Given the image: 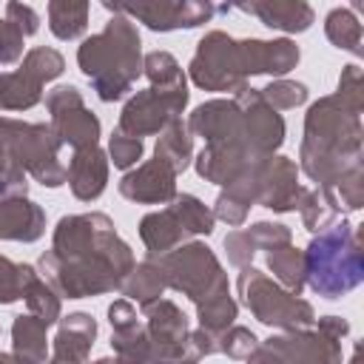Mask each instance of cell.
Returning <instances> with one entry per match:
<instances>
[{
	"label": "cell",
	"mask_w": 364,
	"mask_h": 364,
	"mask_svg": "<svg viewBox=\"0 0 364 364\" xmlns=\"http://www.w3.org/2000/svg\"><path fill=\"white\" fill-rule=\"evenodd\" d=\"M134 264V250L105 213H71L57 222L51 250L40 256L37 273L57 296L88 299L119 290Z\"/></svg>",
	"instance_id": "cell-1"
},
{
	"label": "cell",
	"mask_w": 364,
	"mask_h": 364,
	"mask_svg": "<svg viewBox=\"0 0 364 364\" xmlns=\"http://www.w3.org/2000/svg\"><path fill=\"white\" fill-rule=\"evenodd\" d=\"M299 46L282 40H236L225 31H208L188 65L193 85L205 91H239L253 74L282 77L296 68Z\"/></svg>",
	"instance_id": "cell-2"
},
{
	"label": "cell",
	"mask_w": 364,
	"mask_h": 364,
	"mask_svg": "<svg viewBox=\"0 0 364 364\" xmlns=\"http://www.w3.org/2000/svg\"><path fill=\"white\" fill-rule=\"evenodd\" d=\"M361 114L344 105L336 94L310 105L299 162L301 171L318 182V191H330L341 176L361 168Z\"/></svg>",
	"instance_id": "cell-3"
},
{
	"label": "cell",
	"mask_w": 364,
	"mask_h": 364,
	"mask_svg": "<svg viewBox=\"0 0 364 364\" xmlns=\"http://www.w3.org/2000/svg\"><path fill=\"white\" fill-rule=\"evenodd\" d=\"M77 63L102 102L122 100L142 74V43L136 26L128 17L114 14L100 34L82 40Z\"/></svg>",
	"instance_id": "cell-4"
},
{
	"label": "cell",
	"mask_w": 364,
	"mask_h": 364,
	"mask_svg": "<svg viewBox=\"0 0 364 364\" xmlns=\"http://www.w3.org/2000/svg\"><path fill=\"white\" fill-rule=\"evenodd\" d=\"M301 253L304 284L324 299H341L364 282L361 233L344 219L313 233L310 245Z\"/></svg>",
	"instance_id": "cell-5"
},
{
	"label": "cell",
	"mask_w": 364,
	"mask_h": 364,
	"mask_svg": "<svg viewBox=\"0 0 364 364\" xmlns=\"http://www.w3.org/2000/svg\"><path fill=\"white\" fill-rule=\"evenodd\" d=\"M0 148L11 165L31 173L46 188H60L68 179V168L60 162V139L46 122H23L0 117Z\"/></svg>",
	"instance_id": "cell-6"
},
{
	"label": "cell",
	"mask_w": 364,
	"mask_h": 364,
	"mask_svg": "<svg viewBox=\"0 0 364 364\" xmlns=\"http://www.w3.org/2000/svg\"><path fill=\"white\" fill-rule=\"evenodd\" d=\"M148 259L156 262V267L165 279V287L188 296L193 304H199L222 290H230L216 253L202 242H188L162 256H148Z\"/></svg>",
	"instance_id": "cell-7"
},
{
	"label": "cell",
	"mask_w": 364,
	"mask_h": 364,
	"mask_svg": "<svg viewBox=\"0 0 364 364\" xmlns=\"http://www.w3.org/2000/svg\"><path fill=\"white\" fill-rule=\"evenodd\" d=\"M236 287H239V296L247 304V310L267 327H279L287 333V330H304V327L316 324V310L310 301L287 293L282 284L267 279L253 264L242 267Z\"/></svg>",
	"instance_id": "cell-8"
},
{
	"label": "cell",
	"mask_w": 364,
	"mask_h": 364,
	"mask_svg": "<svg viewBox=\"0 0 364 364\" xmlns=\"http://www.w3.org/2000/svg\"><path fill=\"white\" fill-rule=\"evenodd\" d=\"M316 330H287L264 341L284 364H341V338L350 333V324L338 316L316 318Z\"/></svg>",
	"instance_id": "cell-9"
},
{
	"label": "cell",
	"mask_w": 364,
	"mask_h": 364,
	"mask_svg": "<svg viewBox=\"0 0 364 364\" xmlns=\"http://www.w3.org/2000/svg\"><path fill=\"white\" fill-rule=\"evenodd\" d=\"M65 60L57 48H31L17 71L0 74V111H28L43 100V85L60 77Z\"/></svg>",
	"instance_id": "cell-10"
},
{
	"label": "cell",
	"mask_w": 364,
	"mask_h": 364,
	"mask_svg": "<svg viewBox=\"0 0 364 364\" xmlns=\"http://www.w3.org/2000/svg\"><path fill=\"white\" fill-rule=\"evenodd\" d=\"M188 105V88L179 91H159V88H145L136 91L117 122V131L134 139L151 136V134H162L173 119H182L179 114Z\"/></svg>",
	"instance_id": "cell-11"
},
{
	"label": "cell",
	"mask_w": 364,
	"mask_h": 364,
	"mask_svg": "<svg viewBox=\"0 0 364 364\" xmlns=\"http://www.w3.org/2000/svg\"><path fill=\"white\" fill-rule=\"evenodd\" d=\"M46 111L51 114V131L60 145H71L74 151L91 148L100 142V119L85 108L77 85H57L46 94Z\"/></svg>",
	"instance_id": "cell-12"
},
{
	"label": "cell",
	"mask_w": 364,
	"mask_h": 364,
	"mask_svg": "<svg viewBox=\"0 0 364 364\" xmlns=\"http://www.w3.org/2000/svg\"><path fill=\"white\" fill-rule=\"evenodd\" d=\"M108 11L122 17H136L151 31H176V28H196L216 14L213 3L202 0H159V3H102Z\"/></svg>",
	"instance_id": "cell-13"
},
{
	"label": "cell",
	"mask_w": 364,
	"mask_h": 364,
	"mask_svg": "<svg viewBox=\"0 0 364 364\" xmlns=\"http://www.w3.org/2000/svg\"><path fill=\"white\" fill-rule=\"evenodd\" d=\"M239 111H242V128H245V142L253 154V159L262 156H273L279 151V145L284 142V119L276 108H270L264 102V97L259 94V88H239L233 94Z\"/></svg>",
	"instance_id": "cell-14"
},
{
	"label": "cell",
	"mask_w": 364,
	"mask_h": 364,
	"mask_svg": "<svg viewBox=\"0 0 364 364\" xmlns=\"http://www.w3.org/2000/svg\"><path fill=\"white\" fill-rule=\"evenodd\" d=\"M145 316V333L151 338V361H179L191 358L188 353V316L171 301V299H156L142 307Z\"/></svg>",
	"instance_id": "cell-15"
},
{
	"label": "cell",
	"mask_w": 364,
	"mask_h": 364,
	"mask_svg": "<svg viewBox=\"0 0 364 364\" xmlns=\"http://www.w3.org/2000/svg\"><path fill=\"white\" fill-rule=\"evenodd\" d=\"M301 193L304 185H299V168L293 159L279 154L256 159V205L287 213L299 208Z\"/></svg>",
	"instance_id": "cell-16"
},
{
	"label": "cell",
	"mask_w": 364,
	"mask_h": 364,
	"mask_svg": "<svg viewBox=\"0 0 364 364\" xmlns=\"http://www.w3.org/2000/svg\"><path fill=\"white\" fill-rule=\"evenodd\" d=\"M108 324L117 364H151V338L128 299H117L108 307Z\"/></svg>",
	"instance_id": "cell-17"
},
{
	"label": "cell",
	"mask_w": 364,
	"mask_h": 364,
	"mask_svg": "<svg viewBox=\"0 0 364 364\" xmlns=\"http://www.w3.org/2000/svg\"><path fill=\"white\" fill-rule=\"evenodd\" d=\"M188 131L202 136L205 145H230V142H245V128H242V111L236 100H210L193 108L188 117ZM247 145V142H245ZM250 151V148H247Z\"/></svg>",
	"instance_id": "cell-18"
},
{
	"label": "cell",
	"mask_w": 364,
	"mask_h": 364,
	"mask_svg": "<svg viewBox=\"0 0 364 364\" xmlns=\"http://www.w3.org/2000/svg\"><path fill=\"white\" fill-rule=\"evenodd\" d=\"M119 193L136 205H168L176 196V171L154 156L119 179Z\"/></svg>",
	"instance_id": "cell-19"
},
{
	"label": "cell",
	"mask_w": 364,
	"mask_h": 364,
	"mask_svg": "<svg viewBox=\"0 0 364 364\" xmlns=\"http://www.w3.org/2000/svg\"><path fill=\"white\" fill-rule=\"evenodd\" d=\"M65 168H68L65 182L71 185V193L80 202H94L102 196V191L108 185V154L100 145L74 151V156Z\"/></svg>",
	"instance_id": "cell-20"
},
{
	"label": "cell",
	"mask_w": 364,
	"mask_h": 364,
	"mask_svg": "<svg viewBox=\"0 0 364 364\" xmlns=\"http://www.w3.org/2000/svg\"><path fill=\"white\" fill-rule=\"evenodd\" d=\"M193 162H196V173L205 182H213V185H222L225 188V185H230L253 162V154L247 151L245 142L205 145Z\"/></svg>",
	"instance_id": "cell-21"
},
{
	"label": "cell",
	"mask_w": 364,
	"mask_h": 364,
	"mask_svg": "<svg viewBox=\"0 0 364 364\" xmlns=\"http://www.w3.org/2000/svg\"><path fill=\"white\" fill-rule=\"evenodd\" d=\"M97 338V321L88 313H68L60 316V327L54 336L51 358L65 364H85Z\"/></svg>",
	"instance_id": "cell-22"
},
{
	"label": "cell",
	"mask_w": 364,
	"mask_h": 364,
	"mask_svg": "<svg viewBox=\"0 0 364 364\" xmlns=\"http://www.w3.org/2000/svg\"><path fill=\"white\" fill-rule=\"evenodd\" d=\"M233 9L253 14L267 28H279L287 34L307 31L313 23V9L304 0H256V3H236Z\"/></svg>",
	"instance_id": "cell-23"
},
{
	"label": "cell",
	"mask_w": 364,
	"mask_h": 364,
	"mask_svg": "<svg viewBox=\"0 0 364 364\" xmlns=\"http://www.w3.org/2000/svg\"><path fill=\"white\" fill-rule=\"evenodd\" d=\"M46 233V210L28 196L0 202V239L37 242Z\"/></svg>",
	"instance_id": "cell-24"
},
{
	"label": "cell",
	"mask_w": 364,
	"mask_h": 364,
	"mask_svg": "<svg viewBox=\"0 0 364 364\" xmlns=\"http://www.w3.org/2000/svg\"><path fill=\"white\" fill-rule=\"evenodd\" d=\"M139 239L148 247V256H162V253L185 245L188 236L179 228V222L171 213V208H162V210H154V213L142 216V222H139Z\"/></svg>",
	"instance_id": "cell-25"
},
{
	"label": "cell",
	"mask_w": 364,
	"mask_h": 364,
	"mask_svg": "<svg viewBox=\"0 0 364 364\" xmlns=\"http://www.w3.org/2000/svg\"><path fill=\"white\" fill-rule=\"evenodd\" d=\"M46 327L48 324H43L31 313L14 316V324H11V353L20 361H26V364H46V358H48Z\"/></svg>",
	"instance_id": "cell-26"
},
{
	"label": "cell",
	"mask_w": 364,
	"mask_h": 364,
	"mask_svg": "<svg viewBox=\"0 0 364 364\" xmlns=\"http://www.w3.org/2000/svg\"><path fill=\"white\" fill-rule=\"evenodd\" d=\"M267 267L273 270L276 284H282L293 296H301V290H304V253L293 242L267 250Z\"/></svg>",
	"instance_id": "cell-27"
},
{
	"label": "cell",
	"mask_w": 364,
	"mask_h": 364,
	"mask_svg": "<svg viewBox=\"0 0 364 364\" xmlns=\"http://www.w3.org/2000/svg\"><path fill=\"white\" fill-rule=\"evenodd\" d=\"M119 293H122L131 304L136 301L139 307H145V304H151V301L162 299V293H165V279H162V273H159L156 262H154V259H145V262L134 264V267H131V273L125 276V282H122Z\"/></svg>",
	"instance_id": "cell-28"
},
{
	"label": "cell",
	"mask_w": 364,
	"mask_h": 364,
	"mask_svg": "<svg viewBox=\"0 0 364 364\" xmlns=\"http://www.w3.org/2000/svg\"><path fill=\"white\" fill-rule=\"evenodd\" d=\"M154 156L162 159V162H168L176 171V176L191 165V159H193V134L188 131V125L182 119H173L159 134V142L154 148Z\"/></svg>",
	"instance_id": "cell-29"
},
{
	"label": "cell",
	"mask_w": 364,
	"mask_h": 364,
	"mask_svg": "<svg viewBox=\"0 0 364 364\" xmlns=\"http://www.w3.org/2000/svg\"><path fill=\"white\" fill-rule=\"evenodd\" d=\"M91 6L85 0H51L48 3V28L57 40H77L88 28Z\"/></svg>",
	"instance_id": "cell-30"
},
{
	"label": "cell",
	"mask_w": 364,
	"mask_h": 364,
	"mask_svg": "<svg viewBox=\"0 0 364 364\" xmlns=\"http://www.w3.org/2000/svg\"><path fill=\"white\" fill-rule=\"evenodd\" d=\"M168 208L176 216V222L185 230V236H210L213 233V222H216L213 210L202 199H196L193 193H182V196L176 193L168 202Z\"/></svg>",
	"instance_id": "cell-31"
},
{
	"label": "cell",
	"mask_w": 364,
	"mask_h": 364,
	"mask_svg": "<svg viewBox=\"0 0 364 364\" xmlns=\"http://www.w3.org/2000/svg\"><path fill=\"white\" fill-rule=\"evenodd\" d=\"M324 34L336 48L353 51L355 57L364 54V46H361L364 43V28H361L358 17L350 9H333L324 20Z\"/></svg>",
	"instance_id": "cell-32"
},
{
	"label": "cell",
	"mask_w": 364,
	"mask_h": 364,
	"mask_svg": "<svg viewBox=\"0 0 364 364\" xmlns=\"http://www.w3.org/2000/svg\"><path fill=\"white\" fill-rule=\"evenodd\" d=\"M236 313H239V307H236L230 290H222V293H216V296H210V299H205V301L196 304L199 330H205V333H210V336H216V338H219L228 327H233Z\"/></svg>",
	"instance_id": "cell-33"
},
{
	"label": "cell",
	"mask_w": 364,
	"mask_h": 364,
	"mask_svg": "<svg viewBox=\"0 0 364 364\" xmlns=\"http://www.w3.org/2000/svg\"><path fill=\"white\" fill-rule=\"evenodd\" d=\"M142 74L151 80V88H159V91L188 88L185 71L179 68L176 57L168 54V51H151V54H145L142 57Z\"/></svg>",
	"instance_id": "cell-34"
},
{
	"label": "cell",
	"mask_w": 364,
	"mask_h": 364,
	"mask_svg": "<svg viewBox=\"0 0 364 364\" xmlns=\"http://www.w3.org/2000/svg\"><path fill=\"white\" fill-rule=\"evenodd\" d=\"M23 301H26L28 313L37 316L43 324L60 321V296H57V290H54L37 270H31V276H28V282H26Z\"/></svg>",
	"instance_id": "cell-35"
},
{
	"label": "cell",
	"mask_w": 364,
	"mask_h": 364,
	"mask_svg": "<svg viewBox=\"0 0 364 364\" xmlns=\"http://www.w3.org/2000/svg\"><path fill=\"white\" fill-rule=\"evenodd\" d=\"M296 210L301 213V225H304L307 233H318V230L330 228V225L336 222V216H338L336 205H333V202L327 199V193H321L318 188H316V191H313V188H304L301 202H299Z\"/></svg>",
	"instance_id": "cell-36"
},
{
	"label": "cell",
	"mask_w": 364,
	"mask_h": 364,
	"mask_svg": "<svg viewBox=\"0 0 364 364\" xmlns=\"http://www.w3.org/2000/svg\"><path fill=\"white\" fill-rule=\"evenodd\" d=\"M31 270H34L31 264H17V262L0 256V304H14L23 299Z\"/></svg>",
	"instance_id": "cell-37"
},
{
	"label": "cell",
	"mask_w": 364,
	"mask_h": 364,
	"mask_svg": "<svg viewBox=\"0 0 364 364\" xmlns=\"http://www.w3.org/2000/svg\"><path fill=\"white\" fill-rule=\"evenodd\" d=\"M259 94L264 97V102L276 111H290L296 105H301L307 100V85L304 82H293V80H273L270 85L259 88Z\"/></svg>",
	"instance_id": "cell-38"
},
{
	"label": "cell",
	"mask_w": 364,
	"mask_h": 364,
	"mask_svg": "<svg viewBox=\"0 0 364 364\" xmlns=\"http://www.w3.org/2000/svg\"><path fill=\"white\" fill-rule=\"evenodd\" d=\"M256 347H259V338H256L247 327H239V324L228 327V330L219 336V353H225V355H230V358H236V361L250 358V353H253Z\"/></svg>",
	"instance_id": "cell-39"
},
{
	"label": "cell",
	"mask_w": 364,
	"mask_h": 364,
	"mask_svg": "<svg viewBox=\"0 0 364 364\" xmlns=\"http://www.w3.org/2000/svg\"><path fill=\"white\" fill-rule=\"evenodd\" d=\"M142 139H134V136H125V134H119V131H114L111 134V139H108V162H114V168H122V171H128V168H134L139 159H142Z\"/></svg>",
	"instance_id": "cell-40"
},
{
	"label": "cell",
	"mask_w": 364,
	"mask_h": 364,
	"mask_svg": "<svg viewBox=\"0 0 364 364\" xmlns=\"http://www.w3.org/2000/svg\"><path fill=\"white\" fill-rule=\"evenodd\" d=\"M336 97H338L344 105H350L353 111L361 114V108H364V77H361V68H358V65L350 63V65L341 68Z\"/></svg>",
	"instance_id": "cell-41"
},
{
	"label": "cell",
	"mask_w": 364,
	"mask_h": 364,
	"mask_svg": "<svg viewBox=\"0 0 364 364\" xmlns=\"http://www.w3.org/2000/svg\"><path fill=\"white\" fill-rule=\"evenodd\" d=\"M245 233L250 236V242H253L256 250H273V247H279V245L293 242L290 228L282 225V222H256V225L245 228Z\"/></svg>",
	"instance_id": "cell-42"
},
{
	"label": "cell",
	"mask_w": 364,
	"mask_h": 364,
	"mask_svg": "<svg viewBox=\"0 0 364 364\" xmlns=\"http://www.w3.org/2000/svg\"><path fill=\"white\" fill-rule=\"evenodd\" d=\"M23 40L26 34L20 31V26L3 14L0 17V65H11L23 57Z\"/></svg>",
	"instance_id": "cell-43"
},
{
	"label": "cell",
	"mask_w": 364,
	"mask_h": 364,
	"mask_svg": "<svg viewBox=\"0 0 364 364\" xmlns=\"http://www.w3.org/2000/svg\"><path fill=\"white\" fill-rule=\"evenodd\" d=\"M225 250H228V262H230V264H236L239 270H242V267H247V264L253 262V256L259 253V250L253 247L250 236L245 233V228H242V230H233V233H228V236H225Z\"/></svg>",
	"instance_id": "cell-44"
},
{
	"label": "cell",
	"mask_w": 364,
	"mask_h": 364,
	"mask_svg": "<svg viewBox=\"0 0 364 364\" xmlns=\"http://www.w3.org/2000/svg\"><path fill=\"white\" fill-rule=\"evenodd\" d=\"M6 17L11 20V23H17L20 26V31L26 34V37H31L37 28H40V17H37V11L31 9V6H26V3H6Z\"/></svg>",
	"instance_id": "cell-45"
},
{
	"label": "cell",
	"mask_w": 364,
	"mask_h": 364,
	"mask_svg": "<svg viewBox=\"0 0 364 364\" xmlns=\"http://www.w3.org/2000/svg\"><path fill=\"white\" fill-rule=\"evenodd\" d=\"M26 191H28V182H26L23 168H9V171L0 173V202L26 196Z\"/></svg>",
	"instance_id": "cell-46"
},
{
	"label": "cell",
	"mask_w": 364,
	"mask_h": 364,
	"mask_svg": "<svg viewBox=\"0 0 364 364\" xmlns=\"http://www.w3.org/2000/svg\"><path fill=\"white\" fill-rule=\"evenodd\" d=\"M245 361H247V364H284V361H282L273 350H267L264 344H259V347L250 353V358H245Z\"/></svg>",
	"instance_id": "cell-47"
},
{
	"label": "cell",
	"mask_w": 364,
	"mask_h": 364,
	"mask_svg": "<svg viewBox=\"0 0 364 364\" xmlns=\"http://www.w3.org/2000/svg\"><path fill=\"white\" fill-rule=\"evenodd\" d=\"M0 364H26V361H20L14 353H0Z\"/></svg>",
	"instance_id": "cell-48"
},
{
	"label": "cell",
	"mask_w": 364,
	"mask_h": 364,
	"mask_svg": "<svg viewBox=\"0 0 364 364\" xmlns=\"http://www.w3.org/2000/svg\"><path fill=\"white\" fill-rule=\"evenodd\" d=\"M9 168H17V165H11V159H9V156H6V151L0 148V173H3V171H9Z\"/></svg>",
	"instance_id": "cell-49"
},
{
	"label": "cell",
	"mask_w": 364,
	"mask_h": 364,
	"mask_svg": "<svg viewBox=\"0 0 364 364\" xmlns=\"http://www.w3.org/2000/svg\"><path fill=\"white\" fill-rule=\"evenodd\" d=\"M350 364H361V344H355V350H353V358H350Z\"/></svg>",
	"instance_id": "cell-50"
},
{
	"label": "cell",
	"mask_w": 364,
	"mask_h": 364,
	"mask_svg": "<svg viewBox=\"0 0 364 364\" xmlns=\"http://www.w3.org/2000/svg\"><path fill=\"white\" fill-rule=\"evenodd\" d=\"M151 364H196L193 358H179V361H151Z\"/></svg>",
	"instance_id": "cell-51"
},
{
	"label": "cell",
	"mask_w": 364,
	"mask_h": 364,
	"mask_svg": "<svg viewBox=\"0 0 364 364\" xmlns=\"http://www.w3.org/2000/svg\"><path fill=\"white\" fill-rule=\"evenodd\" d=\"M94 364H117V358H97Z\"/></svg>",
	"instance_id": "cell-52"
}]
</instances>
